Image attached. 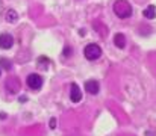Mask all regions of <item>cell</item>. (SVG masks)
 Returning <instances> with one entry per match:
<instances>
[{
	"mask_svg": "<svg viewBox=\"0 0 156 136\" xmlns=\"http://www.w3.org/2000/svg\"><path fill=\"white\" fill-rule=\"evenodd\" d=\"M14 45V37L9 33H2L0 35V48L3 50H9Z\"/></svg>",
	"mask_w": 156,
	"mask_h": 136,
	"instance_id": "5",
	"label": "cell"
},
{
	"mask_svg": "<svg viewBox=\"0 0 156 136\" xmlns=\"http://www.w3.org/2000/svg\"><path fill=\"white\" fill-rule=\"evenodd\" d=\"M143 14H144V17H146V18L153 20V18L156 17V8L153 6V5H149V6L144 9V12H143Z\"/></svg>",
	"mask_w": 156,
	"mask_h": 136,
	"instance_id": "11",
	"label": "cell"
},
{
	"mask_svg": "<svg viewBox=\"0 0 156 136\" xmlns=\"http://www.w3.org/2000/svg\"><path fill=\"white\" fill-rule=\"evenodd\" d=\"M5 86L8 88V92H11V94H17V92L20 91V80H18L17 77H9V79L6 80Z\"/></svg>",
	"mask_w": 156,
	"mask_h": 136,
	"instance_id": "4",
	"label": "cell"
},
{
	"mask_svg": "<svg viewBox=\"0 0 156 136\" xmlns=\"http://www.w3.org/2000/svg\"><path fill=\"white\" fill-rule=\"evenodd\" d=\"M50 64H52L50 59L46 58V56H40L38 61H37V65H38L41 70H49V65H50Z\"/></svg>",
	"mask_w": 156,
	"mask_h": 136,
	"instance_id": "10",
	"label": "cell"
},
{
	"mask_svg": "<svg viewBox=\"0 0 156 136\" xmlns=\"http://www.w3.org/2000/svg\"><path fill=\"white\" fill-rule=\"evenodd\" d=\"M26 101H27V97L26 95H21L20 97V103H26Z\"/></svg>",
	"mask_w": 156,
	"mask_h": 136,
	"instance_id": "15",
	"label": "cell"
},
{
	"mask_svg": "<svg viewBox=\"0 0 156 136\" xmlns=\"http://www.w3.org/2000/svg\"><path fill=\"white\" fill-rule=\"evenodd\" d=\"M49 127H50V129H56V118H50V121H49Z\"/></svg>",
	"mask_w": 156,
	"mask_h": 136,
	"instance_id": "14",
	"label": "cell"
},
{
	"mask_svg": "<svg viewBox=\"0 0 156 136\" xmlns=\"http://www.w3.org/2000/svg\"><path fill=\"white\" fill-rule=\"evenodd\" d=\"M112 11L118 18H123V20L132 15V6L127 0H117L112 6Z\"/></svg>",
	"mask_w": 156,
	"mask_h": 136,
	"instance_id": "1",
	"label": "cell"
},
{
	"mask_svg": "<svg viewBox=\"0 0 156 136\" xmlns=\"http://www.w3.org/2000/svg\"><path fill=\"white\" fill-rule=\"evenodd\" d=\"M114 44L118 48H124L126 47V37L123 33H115L114 35Z\"/></svg>",
	"mask_w": 156,
	"mask_h": 136,
	"instance_id": "8",
	"label": "cell"
},
{
	"mask_svg": "<svg viewBox=\"0 0 156 136\" xmlns=\"http://www.w3.org/2000/svg\"><path fill=\"white\" fill-rule=\"evenodd\" d=\"M146 136H155L153 132H146Z\"/></svg>",
	"mask_w": 156,
	"mask_h": 136,
	"instance_id": "16",
	"label": "cell"
},
{
	"mask_svg": "<svg viewBox=\"0 0 156 136\" xmlns=\"http://www.w3.org/2000/svg\"><path fill=\"white\" fill-rule=\"evenodd\" d=\"M0 65H2L5 70H8V71L12 68V65H11V61H8L6 58H0Z\"/></svg>",
	"mask_w": 156,
	"mask_h": 136,
	"instance_id": "12",
	"label": "cell"
},
{
	"mask_svg": "<svg viewBox=\"0 0 156 136\" xmlns=\"http://www.w3.org/2000/svg\"><path fill=\"white\" fill-rule=\"evenodd\" d=\"M5 20H6L8 23H15V21L18 20V14H17V11H14V9H8V11H6V15H5Z\"/></svg>",
	"mask_w": 156,
	"mask_h": 136,
	"instance_id": "9",
	"label": "cell"
},
{
	"mask_svg": "<svg viewBox=\"0 0 156 136\" xmlns=\"http://www.w3.org/2000/svg\"><path fill=\"white\" fill-rule=\"evenodd\" d=\"M85 89H87L88 94L96 95V94H99V91H100V85H99L97 80L91 79V80H87V82H85Z\"/></svg>",
	"mask_w": 156,
	"mask_h": 136,
	"instance_id": "7",
	"label": "cell"
},
{
	"mask_svg": "<svg viewBox=\"0 0 156 136\" xmlns=\"http://www.w3.org/2000/svg\"><path fill=\"white\" fill-rule=\"evenodd\" d=\"M0 14H2V0H0Z\"/></svg>",
	"mask_w": 156,
	"mask_h": 136,
	"instance_id": "17",
	"label": "cell"
},
{
	"mask_svg": "<svg viewBox=\"0 0 156 136\" xmlns=\"http://www.w3.org/2000/svg\"><path fill=\"white\" fill-rule=\"evenodd\" d=\"M62 54H64L65 58H68V56H71V47H68V45H67V47L64 48V51H62Z\"/></svg>",
	"mask_w": 156,
	"mask_h": 136,
	"instance_id": "13",
	"label": "cell"
},
{
	"mask_svg": "<svg viewBox=\"0 0 156 136\" xmlns=\"http://www.w3.org/2000/svg\"><path fill=\"white\" fill-rule=\"evenodd\" d=\"M70 100L73 103H79L82 100V92H80V88L76 85V83H71L70 86Z\"/></svg>",
	"mask_w": 156,
	"mask_h": 136,
	"instance_id": "6",
	"label": "cell"
},
{
	"mask_svg": "<svg viewBox=\"0 0 156 136\" xmlns=\"http://www.w3.org/2000/svg\"><path fill=\"white\" fill-rule=\"evenodd\" d=\"M27 86L34 91L41 89V86H43V77L40 74H37V73L29 74L27 76Z\"/></svg>",
	"mask_w": 156,
	"mask_h": 136,
	"instance_id": "3",
	"label": "cell"
},
{
	"mask_svg": "<svg viewBox=\"0 0 156 136\" xmlns=\"http://www.w3.org/2000/svg\"><path fill=\"white\" fill-rule=\"evenodd\" d=\"M83 56L88 61H97L102 56V48L97 44H88L83 48Z\"/></svg>",
	"mask_w": 156,
	"mask_h": 136,
	"instance_id": "2",
	"label": "cell"
}]
</instances>
